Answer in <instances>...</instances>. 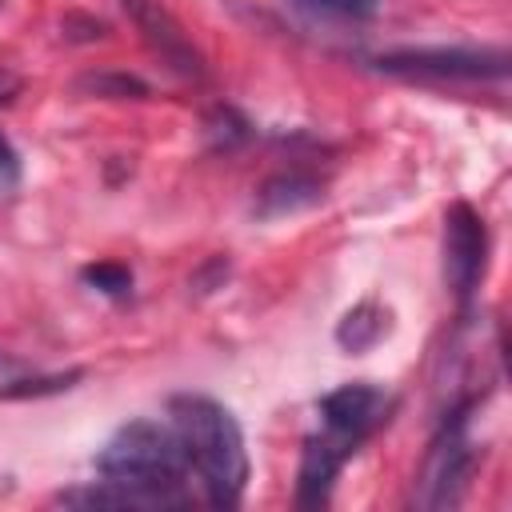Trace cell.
<instances>
[{
  "label": "cell",
  "instance_id": "obj_1",
  "mask_svg": "<svg viewBox=\"0 0 512 512\" xmlns=\"http://www.w3.org/2000/svg\"><path fill=\"white\" fill-rule=\"evenodd\" d=\"M96 476L84 488L60 492V504L80 508H184L188 456L172 420H128L96 452Z\"/></svg>",
  "mask_w": 512,
  "mask_h": 512
},
{
  "label": "cell",
  "instance_id": "obj_2",
  "mask_svg": "<svg viewBox=\"0 0 512 512\" xmlns=\"http://www.w3.org/2000/svg\"><path fill=\"white\" fill-rule=\"evenodd\" d=\"M320 428L304 440L300 468H296V504L320 508L332 496L336 476L356 456V448L372 436V428L388 412V396L376 384H340L320 400Z\"/></svg>",
  "mask_w": 512,
  "mask_h": 512
},
{
  "label": "cell",
  "instance_id": "obj_3",
  "mask_svg": "<svg viewBox=\"0 0 512 512\" xmlns=\"http://www.w3.org/2000/svg\"><path fill=\"white\" fill-rule=\"evenodd\" d=\"M168 420L184 444L188 472H196L204 500L216 508H236L248 488V448L240 420L204 392H176L168 400Z\"/></svg>",
  "mask_w": 512,
  "mask_h": 512
},
{
  "label": "cell",
  "instance_id": "obj_4",
  "mask_svg": "<svg viewBox=\"0 0 512 512\" xmlns=\"http://www.w3.org/2000/svg\"><path fill=\"white\" fill-rule=\"evenodd\" d=\"M380 72L408 80H500L508 56L500 48H400L376 56Z\"/></svg>",
  "mask_w": 512,
  "mask_h": 512
},
{
  "label": "cell",
  "instance_id": "obj_5",
  "mask_svg": "<svg viewBox=\"0 0 512 512\" xmlns=\"http://www.w3.org/2000/svg\"><path fill=\"white\" fill-rule=\"evenodd\" d=\"M472 460H476V452H472V440L464 432V412H452V420L440 424V432L424 456L416 504L420 508H452L464 496Z\"/></svg>",
  "mask_w": 512,
  "mask_h": 512
},
{
  "label": "cell",
  "instance_id": "obj_6",
  "mask_svg": "<svg viewBox=\"0 0 512 512\" xmlns=\"http://www.w3.org/2000/svg\"><path fill=\"white\" fill-rule=\"evenodd\" d=\"M488 260V232L472 204L456 200L444 212V280L456 292V300H468L484 280Z\"/></svg>",
  "mask_w": 512,
  "mask_h": 512
},
{
  "label": "cell",
  "instance_id": "obj_7",
  "mask_svg": "<svg viewBox=\"0 0 512 512\" xmlns=\"http://www.w3.org/2000/svg\"><path fill=\"white\" fill-rule=\"evenodd\" d=\"M120 8L128 12V20L136 24V32L144 36V44L184 80H204V56L200 48L188 40V32L180 28V20L160 4V0H120Z\"/></svg>",
  "mask_w": 512,
  "mask_h": 512
},
{
  "label": "cell",
  "instance_id": "obj_8",
  "mask_svg": "<svg viewBox=\"0 0 512 512\" xmlns=\"http://www.w3.org/2000/svg\"><path fill=\"white\" fill-rule=\"evenodd\" d=\"M324 196V180L304 172V168H288L268 176L256 188V216L260 220H280V216H296L304 208H312Z\"/></svg>",
  "mask_w": 512,
  "mask_h": 512
},
{
  "label": "cell",
  "instance_id": "obj_9",
  "mask_svg": "<svg viewBox=\"0 0 512 512\" xmlns=\"http://www.w3.org/2000/svg\"><path fill=\"white\" fill-rule=\"evenodd\" d=\"M384 332H388V312H384L380 304L364 300V304H356V308L340 320L336 344H340L344 352H368Z\"/></svg>",
  "mask_w": 512,
  "mask_h": 512
},
{
  "label": "cell",
  "instance_id": "obj_10",
  "mask_svg": "<svg viewBox=\"0 0 512 512\" xmlns=\"http://www.w3.org/2000/svg\"><path fill=\"white\" fill-rule=\"evenodd\" d=\"M292 4L308 16L340 20V24H364L380 12V0H292Z\"/></svg>",
  "mask_w": 512,
  "mask_h": 512
},
{
  "label": "cell",
  "instance_id": "obj_11",
  "mask_svg": "<svg viewBox=\"0 0 512 512\" xmlns=\"http://www.w3.org/2000/svg\"><path fill=\"white\" fill-rule=\"evenodd\" d=\"M80 276H84V284H92L104 296H128L132 292V272L124 264H88Z\"/></svg>",
  "mask_w": 512,
  "mask_h": 512
},
{
  "label": "cell",
  "instance_id": "obj_12",
  "mask_svg": "<svg viewBox=\"0 0 512 512\" xmlns=\"http://www.w3.org/2000/svg\"><path fill=\"white\" fill-rule=\"evenodd\" d=\"M20 176H24L20 152H16V144L0 132V196H12V192L20 188Z\"/></svg>",
  "mask_w": 512,
  "mask_h": 512
},
{
  "label": "cell",
  "instance_id": "obj_13",
  "mask_svg": "<svg viewBox=\"0 0 512 512\" xmlns=\"http://www.w3.org/2000/svg\"><path fill=\"white\" fill-rule=\"evenodd\" d=\"M84 88H92L96 96H144L148 88L132 76H88Z\"/></svg>",
  "mask_w": 512,
  "mask_h": 512
},
{
  "label": "cell",
  "instance_id": "obj_14",
  "mask_svg": "<svg viewBox=\"0 0 512 512\" xmlns=\"http://www.w3.org/2000/svg\"><path fill=\"white\" fill-rule=\"evenodd\" d=\"M16 92H20V76H16V72H8V68H0V108H4Z\"/></svg>",
  "mask_w": 512,
  "mask_h": 512
},
{
  "label": "cell",
  "instance_id": "obj_15",
  "mask_svg": "<svg viewBox=\"0 0 512 512\" xmlns=\"http://www.w3.org/2000/svg\"><path fill=\"white\" fill-rule=\"evenodd\" d=\"M4 372H12V360H8L4 352H0V376H4Z\"/></svg>",
  "mask_w": 512,
  "mask_h": 512
},
{
  "label": "cell",
  "instance_id": "obj_16",
  "mask_svg": "<svg viewBox=\"0 0 512 512\" xmlns=\"http://www.w3.org/2000/svg\"><path fill=\"white\" fill-rule=\"evenodd\" d=\"M0 4H4V0H0Z\"/></svg>",
  "mask_w": 512,
  "mask_h": 512
}]
</instances>
